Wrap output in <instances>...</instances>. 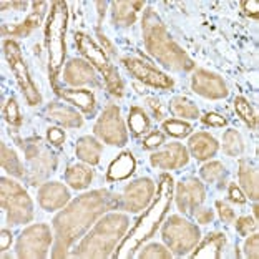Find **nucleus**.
Masks as SVG:
<instances>
[{"label":"nucleus","mask_w":259,"mask_h":259,"mask_svg":"<svg viewBox=\"0 0 259 259\" xmlns=\"http://www.w3.org/2000/svg\"><path fill=\"white\" fill-rule=\"evenodd\" d=\"M118 206V196L108 190H95L81 194L55 216V249L54 257H65L76 239L83 234L103 213Z\"/></svg>","instance_id":"f257e3e1"},{"label":"nucleus","mask_w":259,"mask_h":259,"mask_svg":"<svg viewBox=\"0 0 259 259\" xmlns=\"http://www.w3.org/2000/svg\"><path fill=\"white\" fill-rule=\"evenodd\" d=\"M173 199V178L169 175H161L160 176V185H158V191H156V198L153 199V203L146 213L137 221L135 228L130 231L128 236H125L120 241V246L116 248V252L113 257L116 259H123V257H130L135 251L138 249V246L143 243V241L150 239L153 234L156 233L158 226L163 221L164 214L169 209V204H171Z\"/></svg>","instance_id":"f03ea898"},{"label":"nucleus","mask_w":259,"mask_h":259,"mask_svg":"<svg viewBox=\"0 0 259 259\" xmlns=\"http://www.w3.org/2000/svg\"><path fill=\"white\" fill-rule=\"evenodd\" d=\"M141 30H143L146 50L164 67H169L176 72H186L194 67L191 58L169 37L163 20L153 9H146L141 20Z\"/></svg>","instance_id":"7ed1b4c3"},{"label":"nucleus","mask_w":259,"mask_h":259,"mask_svg":"<svg viewBox=\"0 0 259 259\" xmlns=\"http://www.w3.org/2000/svg\"><path fill=\"white\" fill-rule=\"evenodd\" d=\"M128 218L125 214L110 213L97 223L87 236L81 239L72 256L73 257H108L125 236L128 228Z\"/></svg>","instance_id":"20e7f679"},{"label":"nucleus","mask_w":259,"mask_h":259,"mask_svg":"<svg viewBox=\"0 0 259 259\" xmlns=\"http://www.w3.org/2000/svg\"><path fill=\"white\" fill-rule=\"evenodd\" d=\"M68 23V7L65 2H54L47 20L45 45L49 52V73L55 80L65 60V33Z\"/></svg>","instance_id":"39448f33"},{"label":"nucleus","mask_w":259,"mask_h":259,"mask_svg":"<svg viewBox=\"0 0 259 259\" xmlns=\"http://www.w3.org/2000/svg\"><path fill=\"white\" fill-rule=\"evenodd\" d=\"M0 203L7 209V220L12 225L30 223L33 218V203L23 188L9 178L0 180Z\"/></svg>","instance_id":"423d86ee"},{"label":"nucleus","mask_w":259,"mask_h":259,"mask_svg":"<svg viewBox=\"0 0 259 259\" xmlns=\"http://www.w3.org/2000/svg\"><path fill=\"white\" fill-rule=\"evenodd\" d=\"M75 44L78 47L80 54L87 57L88 62L95 65V68L103 75L108 90L113 93V95L121 97L123 95V83H121V78L118 75V70L108 62V58L103 54V50L85 33H75Z\"/></svg>","instance_id":"0eeeda50"},{"label":"nucleus","mask_w":259,"mask_h":259,"mask_svg":"<svg viewBox=\"0 0 259 259\" xmlns=\"http://www.w3.org/2000/svg\"><path fill=\"white\" fill-rule=\"evenodd\" d=\"M199 229L181 216H169L163 226V239L175 254L183 256L199 243Z\"/></svg>","instance_id":"6e6552de"},{"label":"nucleus","mask_w":259,"mask_h":259,"mask_svg":"<svg viewBox=\"0 0 259 259\" xmlns=\"http://www.w3.org/2000/svg\"><path fill=\"white\" fill-rule=\"evenodd\" d=\"M52 244L50 228L47 225H33L23 229L17 241V256L20 259H44Z\"/></svg>","instance_id":"1a4fd4ad"},{"label":"nucleus","mask_w":259,"mask_h":259,"mask_svg":"<svg viewBox=\"0 0 259 259\" xmlns=\"http://www.w3.org/2000/svg\"><path fill=\"white\" fill-rule=\"evenodd\" d=\"M4 54L7 62L10 65V68L14 70V75L17 76V81L22 88L23 95H25L28 105H38L40 103V93L37 90V87L30 78V73H28V68L25 62H23L20 47L17 45L14 40H5L4 42Z\"/></svg>","instance_id":"9d476101"},{"label":"nucleus","mask_w":259,"mask_h":259,"mask_svg":"<svg viewBox=\"0 0 259 259\" xmlns=\"http://www.w3.org/2000/svg\"><path fill=\"white\" fill-rule=\"evenodd\" d=\"M95 135L108 145H115V146L126 145L128 135L125 125H123L120 108L116 105H108L103 110L102 116H100L95 125Z\"/></svg>","instance_id":"9b49d317"},{"label":"nucleus","mask_w":259,"mask_h":259,"mask_svg":"<svg viewBox=\"0 0 259 259\" xmlns=\"http://www.w3.org/2000/svg\"><path fill=\"white\" fill-rule=\"evenodd\" d=\"M155 193V183L150 178H140L128 185L123 193V208L132 213L145 209Z\"/></svg>","instance_id":"f8f14e48"},{"label":"nucleus","mask_w":259,"mask_h":259,"mask_svg":"<svg viewBox=\"0 0 259 259\" xmlns=\"http://www.w3.org/2000/svg\"><path fill=\"white\" fill-rule=\"evenodd\" d=\"M125 63V67L128 68V72L133 76H137L140 81H143L146 85H151L155 88H171L173 87V80L166 76L164 73L158 72L156 68H153L151 65L146 62L140 60V58H133V57H125L121 60Z\"/></svg>","instance_id":"ddd939ff"},{"label":"nucleus","mask_w":259,"mask_h":259,"mask_svg":"<svg viewBox=\"0 0 259 259\" xmlns=\"http://www.w3.org/2000/svg\"><path fill=\"white\" fill-rule=\"evenodd\" d=\"M191 87L194 93L204 98L221 100L228 97V88L223 78L208 70H196L191 78Z\"/></svg>","instance_id":"4468645a"},{"label":"nucleus","mask_w":259,"mask_h":259,"mask_svg":"<svg viewBox=\"0 0 259 259\" xmlns=\"http://www.w3.org/2000/svg\"><path fill=\"white\" fill-rule=\"evenodd\" d=\"M206 190L198 180H185L176 188V204L185 214H191L204 201Z\"/></svg>","instance_id":"2eb2a0df"},{"label":"nucleus","mask_w":259,"mask_h":259,"mask_svg":"<svg viewBox=\"0 0 259 259\" xmlns=\"http://www.w3.org/2000/svg\"><path fill=\"white\" fill-rule=\"evenodd\" d=\"M190 160L188 150L181 143H169L166 148L161 151L153 153L150 156V161L153 166L161 168V169H176L183 168Z\"/></svg>","instance_id":"dca6fc26"},{"label":"nucleus","mask_w":259,"mask_h":259,"mask_svg":"<svg viewBox=\"0 0 259 259\" xmlns=\"http://www.w3.org/2000/svg\"><path fill=\"white\" fill-rule=\"evenodd\" d=\"M63 80L68 85H100L95 72H93L92 65L87 63L85 60H78V58H72L67 67L63 70Z\"/></svg>","instance_id":"f3484780"},{"label":"nucleus","mask_w":259,"mask_h":259,"mask_svg":"<svg viewBox=\"0 0 259 259\" xmlns=\"http://www.w3.org/2000/svg\"><path fill=\"white\" fill-rule=\"evenodd\" d=\"M70 201V193L62 183H45L38 190V203L45 211L63 208Z\"/></svg>","instance_id":"a211bd4d"},{"label":"nucleus","mask_w":259,"mask_h":259,"mask_svg":"<svg viewBox=\"0 0 259 259\" xmlns=\"http://www.w3.org/2000/svg\"><path fill=\"white\" fill-rule=\"evenodd\" d=\"M188 146H190V151L191 155L196 158V160H209L211 156L216 155L218 148H220V145H218V141L211 137L209 133H196L193 135L188 141Z\"/></svg>","instance_id":"6ab92c4d"},{"label":"nucleus","mask_w":259,"mask_h":259,"mask_svg":"<svg viewBox=\"0 0 259 259\" xmlns=\"http://www.w3.org/2000/svg\"><path fill=\"white\" fill-rule=\"evenodd\" d=\"M47 115L50 116V120L68 128H78L83 125V118L80 116V113H76L73 108L65 107V105L60 103H50L47 107Z\"/></svg>","instance_id":"aec40b11"},{"label":"nucleus","mask_w":259,"mask_h":259,"mask_svg":"<svg viewBox=\"0 0 259 259\" xmlns=\"http://www.w3.org/2000/svg\"><path fill=\"white\" fill-rule=\"evenodd\" d=\"M55 92L58 97H62L65 100V102L78 107L80 110H83L85 113H93L97 108L95 97L88 90H60V88H57Z\"/></svg>","instance_id":"412c9836"},{"label":"nucleus","mask_w":259,"mask_h":259,"mask_svg":"<svg viewBox=\"0 0 259 259\" xmlns=\"http://www.w3.org/2000/svg\"><path fill=\"white\" fill-rule=\"evenodd\" d=\"M135 166H137V163H135L133 155L130 151H125V153H121V155L110 164L107 178L110 181L126 180V178H130V176L135 173Z\"/></svg>","instance_id":"4be33fe9"},{"label":"nucleus","mask_w":259,"mask_h":259,"mask_svg":"<svg viewBox=\"0 0 259 259\" xmlns=\"http://www.w3.org/2000/svg\"><path fill=\"white\" fill-rule=\"evenodd\" d=\"M225 243H226L225 234H221V233L209 234L201 243V246L193 252L191 257L193 259H196V257L198 259H220Z\"/></svg>","instance_id":"5701e85b"},{"label":"nucleus","mask_w":259,"mask_h":259,"mask_svg":"<svg viewBox=\"0 0 259 259\" xmlns=\"http://www.w3.org/2000/svg\"><path fill=\"white\" fill-rule=\"evenodd\" d=\"M239 185L243 188L244 196L249 199H257L259 185H257V171L246 160L239 161Z\"/></svg>","instance_id":"b1692460"},{"label":"nucleus","mask_w":259,"mask_h":259,"mask_svg":"<svg viewBox=\"0 0 259 259\" xmlns=\"http://www.w3.org/2000/svg\"><path fill=\"white\" fill-rule=\"evenodd\" d=\"M102 150L103 146L95 138L83 137L78 140V143L75 146V155L76 158H80L81 161H85L88 164H98L100 156H102Z\"/></svg>","instance_id":"393cba45"},{"label":"nucleus","mask_w":259,"mask_h":259,"mask_svg":"<svg viewBox=\"0 0 259 259\" xmlns=\"http://www.w3.org/2000/svg\"><path fill=\"white\" fill-rule=\"evenodd\" d=\"M141 9L143 2H113V20L118 27H130Z\"/></svg>","instance_id":"a878e982"},{"label":"nucleus","mask_w":259,"mask_h":259,"mask_svg":"<svg viewBox=\"0 0 259 259\" xmlns=\"http://www.w3.org/2000/svg\"><path fill=\"white\" fill-rule=\"evenodd\" d=\"M47 4L45 2H33V12L27 17L25 22H22L20 25L9 28V33L12 35H19V37H27L33 28H37L42 22V17L45 14Z\"/></svg>","instance_id":"bb28decb"},{"label":"nucleus","mask_w":259,"mask_h":259,"mask_svg":"<svg viewBox=\"0 0 259 259\" xmlns=\"http://www.w3.org/2000/svg\"><path fill=\"white\" fill-rule=\"evenodd\" d=\"M93 180V173L90 168L83 166V164H72L67 173H65V181L73 190H85L90 186Z\"/></svg>","instance_id":"cd10ccee"},{"label":"nucleus","mask_w":259,"mask_h":259,"mask_svg":"<svg viewBox=\"0 0 259 259\" xmlns=\"http://www.w3.org/2000/svg\"><path fill=\"white\" fill-rule=\"evenodd\" d=\"M0 163H2V166L5 171H9L10 175L17 176V178H22L23 175H25V171H23L22 168V163L19 160V156L15 155L14 150L7 148V145H0Z\"/></svg>","instance_id":"c85d7f7f"},{"label":"nucleus","mask_w":259,"mask_h":259,"mask_svg":"<svg viewBox=\"0 0 259 259\" xmlns=\"http://www.w3.org/2000/svg\"><path fill=\"white\" fill-rule=\"evenodd\" d=\"M169 108H171L175 116H180V118H185V120H194L199 116V110L196 105L183 97L173 98L171 103H169Z\"/></svg>","instance_id":"c756f323"},{"label":"nucleus","mask_w":259,"mask_h":259,"mask_svg":"<svg viewBox=\"0 0 259 259\" xmlns=\"http://www.w3.org/2000/svg\"><path fill=\"white\" fill-rule=\"evenodd\" d=\"M128 125L133 135H143L150 130V118L140 107H133L130 110Z\"/></svg>","instance_id":"7c9ffc66"},{"label":"nucleus","mask_w":259,"mask_h":259,"mask_svg":"<svg viewBox=\"0 0 259 259\" xmlns=\"http://www.w3.org/2000/svg\"><path fill=\"white\" fill-rule=\"evenodd\" d=\"M243 140L236 130H228L223 135V150L228 156H239L243 153Z\"/></svg>","instance_id":"2f4dec72"},{"label":"nucleus","mask_w":259,"mask_h":259,"mask_svg":"<svg viewBox=\"0 0 259 259\" xmlns=\"http://www.w3.org/2000/svg\"><path fill=\"white\" fill-rule=\"evenodd\" d=\"M234 110H236V113L241 116V120H243L251 130L256 128V115L248 100L243 97H236L234 98Z\"/></svg>","instance_id":"473e14b6"},{"label":"nucleus","mask_w":259,"mask_h":259,"mask_svg":"<svg viewBox=\"0 0 259 259\" xmlns=\"http://www.w3.org/2000/svg\"><path fill=\"white\" fill-rule=\"evenodd\" d=\"M163 130L166 132L168 135H171V137H176V138H183V137H188V135L191 133V125L186 121H180V120H166L163 121Z\"/></svg>","instance_id":"72a5a7b5"},{"label":"nucleus","mask_w":259,"mask_h":259,"mask_svg":"<svg viewBox=\"0 0 259 259\" xmlns=\"http://www.w3.org/2000/svg\"><path fill=\"white\" fill-rule=\"evenodd\" d=\"M225 175H226L225 166H223L220 161H209L201 168V178L204 181H208V183L220 181Z\"/></svg>","instance_id":"f704fd0d"},{"label":"nucleus","mask_w":259,"mask_h":259,"mask_svg":"<svg viewBox=\"0 0 259 259\" xmlns=\"http://www.w3.org/2000/svg\"><path fill=\"white\" fill-rule=\"evenodd\" d=\"M171 252L161 244H150L141 251L140 259H169Z\"/></svg>","instance_id":"c9c22d12"},{"label":"nucleus","mask_w":259,"mask_h":259,"mask_svg":"<svg viewBox=\"0 0 259 259\" xmlns=\"http://www.w3.org/2000/svg\"><path fill=\"white\" fill-rule=\"evenodd\" d=\"M4 115H5V120H7L9 125H14V126H19L22 123V116H20V111H19V105L14 98H9L7 105H5V110H4Z\"/></svg>","instance_id":"e433bc0d"},{"label":"nucleus","mask_w":259,"mask_h":259,"mask_svg":"<svg viewBox=\"0 0 259 259\" xmlns=\"http://www.w3.org/2000/svg\"><path fill=\"white\" fill-rule=\"evenodd\" d=\"M236 229H238L239 234L248 236L249 233H254L257 229V223L249 216H243V218H239V220L236 221Z\"/></svg>","instance_id":"4c0bfd02"},{"label":"nucleus","mask_w":259,"mask_h":259,"mask_svg":"<svg viewBox=\"0 0 259 259\" xmlns=\"http://www.w3.org/2000/svg\"><path fill=\"white\" fill-rule=\"evenodd\" d=\"M259 236L257 234H252L244 243V256L249 259H257L259 256Z\"/></svg>","instance_id":"58836bf2"},{"label":"nucleus","mask_w":259,"mask_h":259,"mask_svg":"<svg viewBox=\"0 0 259 259\" xmlns=\"http://www.w3.org/2000/svg\"><path fill=\"white\" fill-rule=\"evenodd\" d=\"M163 143H164V135L160 133V132H153L143 140V146H145V148H148V150L156 148V146H160Z\"/></svg>","instance_id":"ea45409f"},{"label":"nucleus","mask_w":259,"mask_h":259,"mask_svg":"<svg viewBox=\"0 0 259 259\" xmlns=\"http://www.w3.org/2000/svg\"><path fill=\"white\" fill-rule=\"evenodd\" d=\"M216 208L218 211H220V218L225 223H233L234 221V218H236V214H234V211L229 208V206L226 203H221V201H218L216 203Z\"/></svg>","instance_id":"a19ab883"},{"label":"nucleus","mask_w":259,"mask_h":259,"mask_svg":"<svg viewBox=\"0 0 259 259\" xmlns=\"http://www.w3.org/2000/svg\"><path fill=\"white\" fill-rule=\"evenodd\" d=\"M201 121L204 125H209V126H225L226 125V118L218 113H206Z\"/></svg>","instance_id":"79ce46f5"},{"label":"nucleus","mask_w":259,"mask_h":259,"mask_svg":"<svg viewBox=\"0 0 259 259\" xmlns=\"http://www.w3.org/2000/svg\"><path fill=\"white\" fill-rule=\"evenodd\" d=\"M47 138L54 146H60L65 143V133L60 128H50L49 133H47Z\"/></svg>","instance_id":"37998d69"},{"label":"nucleus","mask_w":259,"mask_h":259,"mask_svg":"<svg viewBox=\"0 0 259 259\" xmlns=\"http://www.w3.org/2000/svg\"><path fill=\"white\" fill-rule=\"evenodd\" d=\"M229 198H231L233 201H234V203H238V204H244V203H246L244 193L241 191L236 185H229Z\"/></svg>","instance_id":"c03bdc74"},{"label":"nucleus","mask_w":259,"mask_h":259,"mask_svg":"<svg viewBox=\"0 0 259 259\" xmlns=\"http://www.w3.org/2000/svg\"><path fill=\"white\" fill-rule=\"evenodd\" d=\"M241 5H243L244 12L249 17H254V19H257V15H259V4L256 2V0H244V2L241 4Z\"/></svg>","instance_id":"a18cd8bd"},{"label":"nucleus","mask_w":259,"mask_h":259,"mask_svg":"<svg viewBox=\"0 0 259 259\" xmlns=\"http://www.w3.org/2000/svg\"><path fill=\"white\" fill-rule=\"evenodd\" d=\"M194 216H196L198 223H201V225H208V223L213 220V211L211 209H196Z\"/></svg>","instance_id":"49530a36"},{"label":"nucleus","mask_w":259,"mask_h":259,"mask_svg":"<svg viewBox=\"0 0 259 259\" xmlns=\"http://www.w3.org/2000/svg\"><path fill=\"white\" fill-rule=\"evenodd\" d=\"M10 243H12V233L9 229H2V233H0V251L9 249Z\"/></svg>","instance_id":"de8ad7c7"},{"label":"nucleus","mask_w":259,"mask_h":259,"mask_svg":"<svg viewBox=\"0 0 259 259\" xmlns=\"http://www.w3.org/2000/svg\"><path fill=\"white\" fill-rule=\"evenodd\" d=\"M150 107L153 108V111H155L156 118H161V111H160V105H158V102H155V100H150Z\"/></svg>","instance_id":"09e8293b"}]
</instances>
